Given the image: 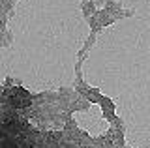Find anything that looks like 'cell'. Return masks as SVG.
<instances>
[{
	"mask_svg": "<svg viewBox=\"0 0 150 148\" xmlns=\"http://www.w3.org/2000/svg\"><path fill=\"white\" fill-rule=\"evenodd\" d=\"M9 96H11V101L15 107H26V105H30V96L23 88H13L9 92Z\"/></svg>",
	"mask_w": 150,
	"mask_h": 148,
	"instance_id": "1",
	"label": "cell"
}]
</instances>
